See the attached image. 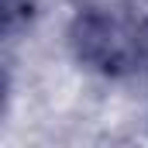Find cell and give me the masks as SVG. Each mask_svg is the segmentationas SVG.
<instances>
[{"instance_id": "obj_1", "label": "cell", "mask_w": 148, "mask_h": 148, "mask_svg": "<svg viewBox=\"0 0 148 148\" xmlns=\"http://www.w3.org/2000/svg\"><path fill=\"white\" fill-rule=\"evenodd\" d=\"M73 48L83 62L100 73H127L148 59V24L138 21L127 7H86L73 21Z\"/></svg>"}]
</instances>
